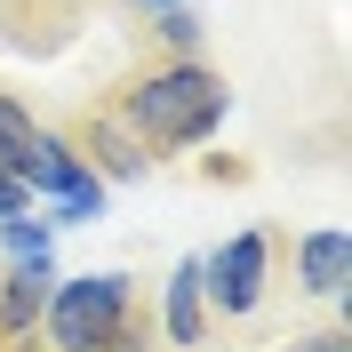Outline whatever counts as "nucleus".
<instances>
[{
    "label": "nucleus",
    "instance_id": "nucleus-11",
    "mask_svg": "<svg viewBox=\"0 0 352 352\" xmlns=\"http://www.w3.org/2000/svg\"><path fill=\"white\" fill-rule=\"evenodd\" d=\"M48 248H56V224L32 217V208L0 224V264H48Z\"/></svg>",
    "mask_w": 352,
    "mask_h": 352
},
{
    "label": "nucleus",
    "instance_id": "nucleus-4",
    "mask_svg": "<svg viewBox=\"0 0 352 352\" xmlns=\"http://www.w3.org/2000/svg\"><path fill=\"white\" fill-rule=\"evenodd\" d=\"M16 176H24V192H32V208H41L48 224H88V217H104V192H112V184L88 176V160L72 153L48 120H41V136H32V153H24Z\"/></svg>",
    "mask_w": 352,
    "mask_h": 352
},
{
    "label": "nucleus",
    "instance_id": "nucleus-9",
    "mask_svg": "<svg viewBox=\"0 0 352 352\" xmlns=\"http://www.w3.org/2000/svg\"><path fill=\"white\" fill-rule=\"evenodd\" d=\"M136 56H208V24H200V8L184 0V8H160V16H136Z\"/></svg>",
    "mask_w": 352,
    "mask_h": 352
},
{
    "label": "nucleus",
    "instance_id": "nucleus-3",
    "mask_svg": "<svg viewBox=\"0 0 352 352\" xmlns=\"http://www.w3.org/2000/svg\"><path fill=\"white\" fill-rule=\"evenodd\" d=\"M272 264H280V232L272 224H241L232 241H217L200 256V305L217 329H248L272 305Z\"/></svg>",
    "mask_w": 352,
    "mask_h": 352
},
{
    "label": "nucleus",
    "instance_id": "nucleus-5",
    "mask_svg": "<svg viewBox=\"0 0 352 352\" xmlns=\"http://www.w3.org/2000/svg\"><path fill=\"white\" fill-rule=\"evenodd\" d=\"M48 129H56V136L72 144V153L88 160V176H96V184H144V176H153L144 144H136V136L120 129V112H112L104 96H96V88H88V96L65 112V120H48Z\"/></svg>",
    "mask_w": 352,
    "mask_h": 352
},
{
    "label": "nucleus",
    "instance_id": "nucleus-6",
    "mask_svg": "<svg viewBox=\"0 0 352 352\" xmlns=\"http://www.w3.org/2000/svg\"><path fill=\"white\" fill-rule=\"evenodd\" d=\"M104 0H0V41L16 56H65Z\"/></svg>",
    "mask_w": 352,
    "mask_h": 352
},
{
    "label": "nucleus",
    "instance_id": "nucleus-13",
    "mask_svg": "<svg viewBox=\"0 0 352 352\" xmlns=\"http://www.w3.org/2000/svg\"><path fill=\"white\" fill-rule=\"evenodd\" d=\"M288 352H352V329L344 320H329V329H312V336H296Z\"/></svg>",
    "mask_w": 352,
    "mask_h": 352
},
{
    "label": "nucleus",
    "instance_id": "nucleus-2",
    "mask_svg": "<svg viewBox=\"0 0 352 352\" xmlns=\"http://www.w3.org/2000/svg\"><path fill=\"white\" fill-rule=\"evenodd\" d=\"M136 305H144V280L136 272H72V280L48 288L41 352H104Z\"/></svg>",
    "mask_w": 352,
    "mask_h": 352
},
{
    "label": "nucleus",
    "instance_id": "nucleus-10",
    "mask_svg": "<svg viewBox=\"0 0 352 352\" xmlns=\"http://www.w3.org/2000/svg\"><path fill=\"white\" fill-rule=\"evenodd\" d=\"M32 136H41V112H32V104L16 96V88L0 80V168H8V176L24 168V153H32Z\"/></svg>",
    "mask_w": 352,
    "mask_h": 352
},
{
    "label": "nucleus",
    "instance_id": "nucleus-14",
    "mask_svg": "<svg viewBox=\"0 0 352 352\" xmlns=\"http://www.w3.org/2000/svg\"><path fill=\"white\" fill-rule=\"evenodd\" d=\"M24 208H32V192H24V176H8V168H0V224H8V217H24Z\"/></svg>",
    "mask_w": 352,
    "mask_h": 352
},
{
    "label": "nucleus",
    "instance_id": "nucleus-1",
    "mask_svg": "<svg viewBox=\"0 0 352 352\" xmlns=\"http://www.w3.org/2000/svg\"><path fill=\"white\" fill-rule=\"evenodd\" d=\"M96 96L120 112V129L144 144V160H184L232 120V80L208 56H129Z\"/></svg>",
    "mask_w": 352,
    "mask_h": 352
},
{
    "label": "nucleus",
    "instance_id": "nucleus-8",
    "mask_svg": "<svg viewBox=\"0 0 352 352\" xmlns=\"http://www.w3.org/2000/svg\"><path fill=\"white\" fill-rule=\"evenodd\" d=\"M56 264H0V352H41V312Z\"/></svg>",
    "mask_w": 352,
    "mask_h": 352
},
{
    "label": "nucleus",
    "instance_id": "nucleus-15",
    "mask_svg": "<svg viewBox=\"0 0 352 352\" xmlns=\"http://www.w3.org/2000/svg\"><path fill=\"white\" fill-rule=\"evenodd\" d=\"M104 8H120V16L136 24V16H160V8H184V0H104Z\"/></svg>",
    "mask_w": 352,
    "mask_h": 352
},
{
    "label": "nucleus",
    "instance_id": "nucleus-7",
    "mask_svg": "<svg viewBox=\"0 0 352 352\" xmlns=\"http://www.w3.org/2000/svg\"><path fill=\"white\" fill-rule=\"evenodd\" d=\"M280 264H288V280H296V296H320V305H336V296L352 288V248H344V224H312V232L280 241Z\"/></svg>",
    "mask_w": 352,
    "mask_h": 352
},
{
    "label": "nucleus",
    "instance_id": "nucleus-12",
    "mask_svg": "<svg viewBox=\"0 0 352 352\" xmlns=\"http://www.w3.org/2000/svg\"><path fill=\"white\" fill-rule=\"evenodd\" d=\"M104 352H168V344H160V320H153V288H144V305L120 320V336H112Z\"/></svg>",
    "mask_w": 352,
    "mask_h": 352
}]
</instances>
